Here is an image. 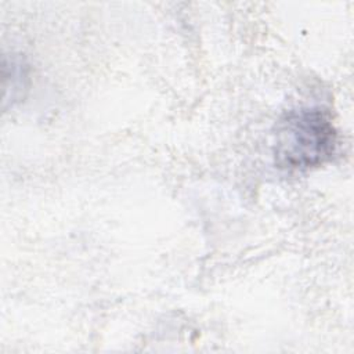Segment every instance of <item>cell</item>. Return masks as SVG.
Returning <instances> with one entry per match:
<instances>
[{"instance_id": "obj_1", "label": "cell", "mask_w": 354, "mask_h": 354, "mask_svg": "<svg viewBox=\"0 0 354 354\" xmlns=\"http://www.w3.org/2000/svg\"><path fill=\"white\" fill-rule=\"evenodd\" d=\"M337 133L330 118L317 106L286 112L277 126L275 160L279 167L307 170L330 160Z\"/></svg>"}]
</instances>
